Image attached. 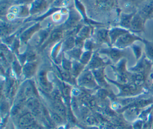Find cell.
Masks as SVG:
<instances>
[{
    "label": "cell",
    "mask_w": 153,
    "mask_h": 129,
    "mask_svg": "<svg viewBox=\"0 0 153 129\" xmlns=\"http://www.w3.org/2000/svg\"><path fill=\"white\" fill-rule=\"evenodd\" d=\"M143 39L136 35L135 33L128 32L121 35L114 43L113 46L118 49H124L129 46H131L136 41H143Z\"/></svg>",
    "instance_id": "obj_1"
},
{
    "label": "cell",
    "mask_w": 153,
    "mask_h": 129,
    "mask_svg": "<svg viewBox=\"0 0 153 129\" xmlns=\"http://www.w3.org/2000/svg\"><path fill=\"white\" fill-rule=\"evenodd\" d=\"M77 83L79 86L89 89L95 88L97 85L91 70L87 68L77 78Z\"/></svg>",
    "instance_id": "obj_2"
},
{
    "label": "cell",
    "mask_w": 153,
    "mask_h": 129,
    "mask_svg": "<svg viewBox=\"0 0 153 129\" xmlns=\"http://www.w3.org/2000/svg\"><path fill=\"white\" fill-rule=\"evenodd\" d=\"M82 16L76 11L72 10L69 12V15L66 20L63 24H62V27L65 31L70 30L78 24H79V21L81 20Z\"/></svg>",
    "instance_id": "obj_3"
},
{
    "label": "cell",
    "mask_w": 153,
    "mask_h": 129,
    "mask_svg": "<svg viewBox=\"0 0 153 129\" xmlns=\"http://www.w3.org/2000/svg\"><path fill=\"white\" fill-rule=\"evenodd\" d=\"M64 32L65 30H63L62 25L54 28L50 33L47 40L41 45V48L42 49L45 48L47 45L59 41L64 36Z\"/></svg>",
    "instance_id": "obj_4"
},
{
    "label": "cell",
    "mask_w": 153,
    "mask_h": 129,
    "mask_svg": "<svg viewBox=\"0 0 153 129\" xmlns=\"http://www.w3.org/2000/svg\"><path fill=\"white\" fill-rule=\"evenodd\" d=\"M41 29L40 21H36L35 24L30 26L24 29L20 34L19 39L20 41L24 43H26L29 40L31 39L32 36Z\"/></svg>",
    "instance_id": "obj_5"
},
{
    "label": "cell",
    "mask_w": 153,
    "mask_h": 129,
    "mask_svg": "<svg viewBox=\"0 0 153 129\" xmlns=\"http://www.w3.org/2000/svg\"><path fill=\"white\" fill-rule=\"evenodd\" d=\"M145 22L144 19L137 12H136L132 18L129 30L134 33L144 32Z\"/></svg>",
    "instance_id": "obj_6"
},
{
    "label": "cell",
    "mask_w": 153,
    "mask_h": 129,
    "mask_svg": "<svg viewBox=\"0 0 153 129\" xmlns=\"http://www.w3.org/2000/svg\"><path fill=\"white\" fill-rule=\"evenodd\" d=\"M99 53L107 55L114 62L119 61L124 55V51L115 47L102 49L100 50Z\"/></svg>",
    "instance_id": "obj_7"
},
{
    "label": "cell",
    "mask_w": 153,
    "mask_h": 129,
    "mask_svg": "<svg viewBox=\"0 0 153 129\" xmlns=\"http://www.w3.org/2000/svg\"><path fill=\"white\" fill-rule=\"evenodd\" d=\"M109 32V29L105 27L96 29L93 33L96 41L98 43H106L108 45H111Z\"/></svg>",
    "instance_id": "obj_8"
},
{
    "label": "cell",
    "mask_w": 153,
    "mask_h": 129,
    "mask_svg": "<svg viewBox=\"0 0 153 129\" xmlns=\"http://www.w3.org/2000/svg\"><path fill=\"white\" fill-rule=\"evenodd\" d=\"M137 13L146 21L153 18V0H148L139 10Z\"/></svg>",
    "instance_id": "obj_9"
},
{
    "label": "cell",
    "mask_w": 153,
    "mask_h": 129,
    "mask_svg": "<svg viewBox=\"0 0 153 129\" xmlns=\"http://www.w3.org/2000/svg\"><path fill=\"white\" fill-rule=\"evenodd\" d=\"M38 81L42 89L47 92H50L52 90V84L48 81L47 78V73L45 70H42L39 71L37 76Z\"/></svg>",
    "instance_id": "obj_10"
},
{
    "label": "cell",
    "mask_w": 153,
    "mask_h": 129,
    "mask_svg": "<svg viewBox=\"0 0 153 129\" xmlns=\"http://www.w3.org/2000/svg\"><path fill=\"white\" fill-rule=\"evenodd\" d=\"M106 64V63L100 57L98 53H94L93 54L90 62L87 65V69L92 70L101 67H104Z\"/></svg>",
    "instance_id": "obj_11"
},
{
    "label": "cell",
    "mask_w": 153,
    "mask_h": 129,
    "mask_svg": "<svg viewBox=\"0 0 153 129\" xmlns=\"http://www.w3.org/2000/svg\"><path fill=\"white\" fill-rule=\"evenodd\" d=\"M130 30L121 27H115L109 29V34L111 45H114L116 40L123 34L127 33Z\"/></svg>",
    "instance_id": "obj_12"
},
{
    "label": "cell",
    "mask_w": 153,
    "mask_h": 129,
    "mask_svg": "<svg viewBox=\"0 0 153 129\" xmlns=\"http://www.w3.org/2000/svg\"><path fill=\"white\" fill-rule=\"evenodd\" d=\"M36 67L37 62L35 61L26 62L23 65L22 73L26 78H30L34 75Z\"/></svg>",
    "instance_id": "obj_13"
},
{
    "label": "cell",
    "mask_w": 153,
    "mask_h": 129,
    "mask_svg": "<svg viewBox=\"0 0 153 129\" xmlns=\"http://www.w3.org/2000/svg\"><path fill=\"white\" fill-rule=\"evenodd\" d=\"M47 7V3L45 0H35L31 4L30 10V14L33 15L45 10Z\"/></svg>",
    "instance_id": "obj_14"
},
{
    "label": "cell",
    "mask_w": 153,
    "mask_h": 129,
    "mask_svg": "<svg viewBox=\"0 0 153 129\" xmlns=\"http://www.w3.org/2000/svg\"><path fill=\"white\" fill-rule=\"evenodd\" d=\"M91 32V29L90 25L84 24L82 25L77 34L75 36V39L84 42L86 39H88L90 36Z\"/></svg>",
    "instance_id": "obj_15"
},
{
    "label": "cell",
    "mask_w": 153,
    "mask_h": 129,
    "mask_svg": "<svg viewBox=\"0 0 153 129\" xmlns=\"http://www.w3.org/2000/svg\"><path fill=\"white\" fill-rule=\"evenodd\" d=\"M104 67H101L91 70L97 83L103 87L107 86V83L106 81L105 76L104 74Z\"/></svg>",
    "instance_id": "obj_16"
},
{
    "label": "cell",
    "mask_w": 153,
    "mask_h": 129,
    "mask_svg": "<svg viewBox=\"0 0 153 129\" xmlns=\"http://www.w3.org/2000/svg\"><path fill=\"white\" fill-rule=\"evenodd\" d=\"M135 13L136 12H131L130 14H126V13L121 14L120 18V22H119L120 27H121L123 28H124L129 30L132 18L134 15L135 14Z\"/></svg>",
    "instance_id": "obj_17"
},
{
    "label": "cell",
    "mask_w": 153,
    "mask_h": 129,
    "mask_svg": "<svg viewBox=\"0 0 153 129\" xmlns=\"http://www.w3.org/2000/svg\"><path fill=\"white\" fill-rule=\"evenodd\" d=\"M84 65L81 64L79 61H73L72 63V67L71 70V74L72 76L75 78H78V76L84 71Z\"/></svg>",
    "instance_id": "obj_18"
},
{
    "label": "cell",
    "mask_w": 153,
    "mask_h": 129,
    "mask_svg": "<svg viewBox=\"0 0 153 129\" xmlns=\"http://www.w3.org/2000/svg\"><path fill=\"white\" fill-rule=\"evenodd\" d=\"M142 43L144 44V50L146 57L153 64V42L143 39Z\"/></svg>",
    "instance_id": "obj_19"
},
{
    "label": "cell",
    "mask_w": 153,
    "mask_h": 129,
    "mask_svg": "<svg viewBox=\"0 0 153 129\" xmlns=\"http://www.w3.org/2000/svg\"><path fill=\"white\" fill-rule=\"evenodd\" d=\"M15 27L13 24L1 20V37L7 36L13 33Z\"/></svg>",
    "instance_id": "obj_20"
},
{
    "label": "cell",
    "mask_w": 153,
    "mask_h": 129,
    "mask_svg": "<svg viewBox=\"0 0 153 129\" xmlns=\"http://www.w3.org/2000/svg\"><path fill=\"white\" fill-rule=\"evenodd\" d=\"M53 29L52 28L51 26H47L45 29H40L38 33V45H42V43L47 40L48 38L50 33L52 31Z\"/></svg>",
    "instance_id": "obj_21"
},
{
    "label": "cell",
    "mask_w": 153,
    "mask_h": 129,
    "mask_svg": "<svg viewBox=\"0 0 153 129\" xmlns=\"http://www.w3.org/2000/svg\"><path fill=\"white\" fill-rule=\"evenodd\" d=\"M76 46L75 36H68L62 41V49L63 52H66L74 48Z\"/></svg>",
    "instance_id": "obj_22"
},
{
    "label": "cell",
    "mask_w": 153,
    "mask_h": 129,
    "mask_svg": "<svg viewBox=\"0 0 153 129\" xmlns=\"http://www.w3.org/2000/svg\"><path fill=\"white\" fill-rule=\"evenodd\" d=\"M65 52L66 53L67 55L69 56L70 58L73 59L74 61H79L82 54V48L75 46L72 49L68 51Z\"/></svg>",
    "instance_id": "obj_23"
},
{
    "label": "cell",
    "mask_w": 153,
    "mask_h": 129,
    "mask_svg": "<svg viewBox=\"0 0 153 129\" xmlns=\"http://www.w3.org/2000/svg\"><path fill=\"white\" fill-rule=\"evenodd\" d=\"M35 121L34 117L32 114L27 113L23 115L20 119L19 124L22 127H29L33 124Z\"/></svg>",
    "instance_id": "obj_24"
},
{
    "label": "cell",
    "mask_w": 153,
    "mask_h": 129,
    "mask_svg": "<svg viewBox=\"0 0 153 129\" xmlns=\"http://www.w3.org/2000/svg\"><path fill=\"white\" fill-rule=\"evenodd\" d=\"M53 105V106L54 109L58 114H59L61 117H66V115H67L65 107L63 106L62 102L54 101Z\"/></svg>",
    "instance_id": "obj_25"
},
{
    "label": "cell",
    "mask_w": 153,
    "mask_h": 129,
    "mask_svg": "<svg viewBox=\"0 0 153 129\" xmlns=\"http://www.w3.org/2000/svg\"><path fill=\"white\" fill-rule=\"evenodd\" d=\"M26 106L33 112L39 109V103L33 96L29 97L28 100L26 101Z\"/></svg>",
    "instance_id": "obj_26"
},
{
    "label": "cell",
    "mask_w": 153,
    "mask_h": 129,
    "mask_svg": "<svg viewBox=\"0 0 153 129\" xmlns=\"http://www.w3.org/2000/svg\"><path fill=\"white\" fill-rule=\"evenodd\" d=\"M58 68V70H59V72L62 77V78L66 81H68V82H72L73 83L74 81V78L72 76L71 74V72L70 71H68L67 70H64L63 68H62V67L61 68H59V67H57Z\"/></svg>",
    "instance_id": "obj_27"
},
{
    "label": "cell",
    "mask_w": 153,
    "mask_h": 129,
    "mask_svg": "<svg viewBox=\"0 0 153 129\" xmlns=\"http://www.w3.org/2000/svg\"><path fill=\"white\" fill-rule=\"evenodd\" d=\"M92 55H93V54L91 51H85L84 52H82L79 61L84 65H87L90 62L92 57Z\"/></svg>",
    "instance_id": "obj_28"
},
{
    "label": "cell",
    "mask_w": 153,
    "mask_h": 129,
    "mask_svg": "<svg viewBox=\"0 0 153 129\" xmlns=\"http://www.w3.org/2000/svg\"><path fill=\"white\" fill-rule=\"evenodd\" d=\"M113 0H97V5L103 10H108L113 6Z\"/></svg>",
    "instance_id": "obj_29"
},
{
    "label": "cell",
    "mask_w": 153,
    "mask_h": 129,
    "mask_svg": "<svg viewBox=\"0 0 153 129\" xmlns=\"http://www.w3.org/2000/svg\"><path fill=\"white\" fill-rule=\"evenodd\" d=\"M130 46H131V48L133 50V54L135 56V58H136V60L138 61L142 56V48L139 45H137V44H135V43H133Z\"/></svg>",
    "instance_id": "obj_30"
},
{
    "label": "cell",
    "mask_w": 153,
    "mask_h": 129,
    "mask_svg": "<svg viewBox=\"0 0 153 129\" xmlns=\"http://www.w3.org/2000/svg\"><path fill=\"white\" fill-rule=\"evenodd\" d=\"M24 90V93L25 96L27 97H32L35 93V89L33 84L32 82H29L28 84L26 86Z\"/></svg>",
    "instance_id": "obj_31"
},
{
    "label": "cell",
    "mask_w": 153,
    "mask_h": 129,
    "mask_svg": "<svg viewBox=\"0 0 153 129\" xmlns=\"http://www.w3.org/2000/svg\"><path fill=\"white\" fill-rule=\"evenodd\" d=\"M12 67H13L14 71L15 72V73L17 75H20V73L22 72L23 67H21L20 64L18 62V61L16 59H14V60L12 62Z\"/></svg>",
    "instance_id": "obj_32"
},
{
    "label": "cell",
    "mask_w": 153,
    "mask_h": 129,
    "mask_svg": "<svg viewBox=\"0 0 153 129\" xmlns=\"http://www.w3.org/2000/svg\"><path fill=\"white\" fill-rule=\"evenodd\" d=\"M72 61H71L70 60L63 57V58L62 60V68L65 70L71 71V67H72Z\"/></svg>",
    "instance_id": "obj_33"
},
{
    "label": "cell",
    "mask_w": 153,
    "mask_h": 129,
    "mask_svg": "<svg viewBox=\"0 0 153 129\" xmlns=\"http://www.w3.org/2000/svg\"><path fill=\"white\" fill-rule=\"evenodd\" d=\"M51 96H52L54 101H57V102H61L62 101L61 93L57 89H56V90H54L53 91H52Z\"/></svg>",
    "instance_id": "obj_34"
},
{
    "label": "cell",
    "mask_w": 153,
    "mask_h": 129,
    "mask_svg": "<svg viewBox=\"0 0 153 129\" xmlns=\"http://www.w3.org/2000/svg\"><path fill=\"white\" fill-rule=\"evenodd\" d=\"M94 42L90 40L89 38L86 39L84 41V48L85 49V51H92V49L94 48Z\"/></svg>",
    "instance_id": "obj_35"
},
{
    "label": "cell",
    "mask_w": 153,
    "mask_h": 129,
    "mask_svg": "<svg viewBox=\"0 0 153 129\" xmlns=\"http://www.w3.org/2000/svg\"><path fill=\"white\" fill-rule=\"evenodd\" d=\"M63 12H62V9L60 10L55 12L54 14H52V19L54 22H59L61 20L62 17L63 15Z\"/></svg>",
    "instance_id": "obj_36"
},
{
    "label": "cell",
    "mask_w": 153,
    "mask_h": 129,
    "mask_svg": "<svg viewBox=\"0 0 153 129\" xmlns=\"http://www.w3.org/2000/svg\"><path fill=\"white\" fill-rule=\"evenodd\" d=\"M51 117L52 119L56 123H61L62 122V117L58 114L57 112H52L51 114Z\"/></svg>",
    "instance_id": "obj_37"
},
{
    "label": "cell",
    "mask_w": 153,
    "mask_h": 129,
    "mask_svg": "<svg viewBox=\"0 0 153 129\" xmlns=\"http://www.w3.org/2000/svg\"><path fill=\"white\" fill-rule=\"evenodd\" d=\"M7 6H8L7 3H6V2L1 3V7H0V12H1V15L5 14L4 13L6 12L7 10H8V9H7Z\"/></svg>",
    "instance_id": "obj_38"
},
{
    "label": "cell",
    "mask_w": 153,
    "mask_h": 129,
    "mask_svg": "<svg viewBox=\"0 0 153 129\" xmlns=\"http://www.w3.org/2000/svg\"><path fill=\"white\" fill-rule=\"evenodd\" d=\"M86 121L88 124L90 125H94L97 123V120L93 116L88 117L86 119Z\"/></svg>",
    "instance_id": "obj_39"
},
{
    "label": "cell",
    "mask_w": 153,
    "mask_h": 129,
    "mask_svg": "<svg viewBox=\"0 0 153 129\" xmlns=\"http://www.w3.org/2000/svg\"><path fill=\"white\" fill-rule=\"evenodd\" d=\"M143 122L142 121L140 120V121H137L134 125V127L135 129H140L142 127H143Z\"/></svg>",
    "instance_id": "obj_40"
},
{
    "label": "cell",
    "mask_w": 153,
    "mask_h": 129,
    "mask_svg": "<svg viewBox=\"0 0 153 129\" xmlns=\"http://www.w3.org/2000/svg\"><path fill=\"white\" fill-rule=\"evenodd\" d=\"M90 129H98L97 128H96V127H91V128H90Z\"/></svg>",
    "instance_id": "obj_41"
}]
</instances>
